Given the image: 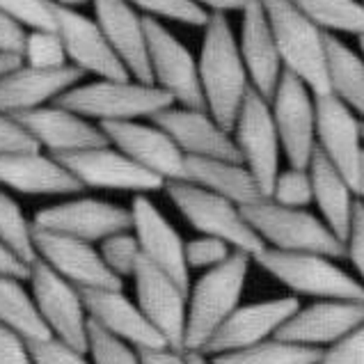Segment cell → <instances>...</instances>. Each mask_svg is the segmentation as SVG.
<instances>
[{"mask_svg":"<svg viewBox=\"0 0 364 364\" xmlns=\"http://www.w3.org/2000/svg\"><path fill=\"white\" fill-rule=\"evenodd\" d=\"M197 71H200L204 108L220 127L232 131L252 85L227 14H209Z\"/></svg>","mask_w":364,"mask_h":364,"instance_id":"obj_1","label":"cell"},{"mask_svg":"<svg viewBox=\"0 0 364 364\" xmlns=\"http://www.w3.org/2000/svg\"><path fill=\"white\" fill-rule=\"evenodd\" d=\"M250 266H252V257L234 250L227 262L204 270L193 289H188L183 341V348L188 353H202L218 328L241 305Z\"/></svg>","mask_w":364,"mask_h":364,"instance_id":"obj_2","label":"cell"},{"mask_svg":"<svg viewBox=\"0 0 364 364\" xmlns=\"http://www.w3.org/2000/svg\"><path fill=\"white\" fill-rule=\"evenodd\" d=\"M262 5L284 71L303 80L314 97L330 95L326 30L300 12L294 0H262Z\"/></svg>","mask_w":364,"mask_h":364,"instance_id":"obj_3","label":"cell"},{"mask_svg":"<svg viewBox=\"0 0 364 364\" xmlns=\"http://www.w3.org/2000/svg\"><path fill=\"white\" fill-rule=\"evenodd\" d=\"M55 103L97 124L151 119L161 110L174 106L161 87L135 78H99L87 85H74Z\"/></svg>","mask_w":364,"mask_h":364,"instance_id":"obj_4","label":"cell"},{"mask_svg":"<svg viewBox=\"0 0 364 364\" xmlns=\"http://www.w3.org/2000/svg\"><path fill=\"white\" fill-rule=\"evenodd\" d=\"M252 262L284 284L291 296L314 300H364V287L332 257L316 252H282L264 247Z\"/></svg>","mask_w":364,"mask_h":364,"instance_id":"obj_5","label":"cell"},{"mask_svg":"<svg viewBox=\"0 0 364 364\" xmlns=\"http://www.w3.org/2000/svg\"><path fill=\"white\" fill-rule=\"evenodd\" d=\"M241 209L266 247L282 252H316L332 259L346 257L344 243L332 234L323 218L309 213L307 209L282 206L268 197Z\"/></svg>","mask_w":364,"mask_h":364,"instance_id":"obj_6","label":"cell"},{"mask_svg":"<svg viewBox=\"0 0 364 364\" xmlns=\"http://www.w3.org/2000/svg\"><path fill=\"white\" fill-rule=\"evenodd\" d=\"M165 193L179 209V213L188 220V225L200 234L220 238V241L230 243L234 250L245 252L252 259L266 247L252 230V225L245 220L241 206L227 200V197L215 195L191 181L165 183Z\"/></svg>","mask_w":364,"mask_h":364,"instance_id":"obj_7","label":"cell"},{"mask_svg":"<svg viewBox=\"0 0 364 364\" xmlns=\"http://www.w3.org/2000/svg\"><path fill=\"white\" fill-rule=\"evenodd\" d=\"M316 101V147L335 165L358 197H364V135L362 119L335 95Z\"/></svg>","mask_w":364,"mask_h":364,"instance_id":"obj_8","label":"cell"},{"mask_svg":"<svg viewBox=\"0 0 364 364\" xmlns=\"http://www.w3.org/2000/svg\"><path fill=\"white\" fill-rule=\"evenodd\" d=\"M28 282L33 287V298L50 337L87 353L90 316L82 305L80 289L60 277L41 259L30 264Z\"/></svg>","mask_w":364,"mask_h":364,"instance_id":"obj_9","label":"cell"},{"mask_svg":"<svg viewBox=\"0 0 364 364\" xmlns=\"http://www.w3.org/2000/svg\"><path fill=\"white\" fill-rule=\"evenodd\" d=\"M144 28L151 82L174 101V106L204 108L197 60L188 46H183L159 18L144 16Z\"/></svg>","mask_w":364,"mask_h":364,"instance_id":"obj_10","label":"cell"},{"mask_svg":"<svg viewBox=\"0 0 364 364\" xmlns=\"http://www.w3.org/2000/svg\"><path fill=\"white\" fill-rule=\"evenodd\" d=\"M303 80L282 71L277 90L270 99L279 144L291 168H309L316 151V101Z\"/></svg>","mask_w":364,"mask_h":364,"instance_id":"obj_11","label":"cell"},{"mask_svg":"<svg viewBox=\"0 0 364 364\" xmlns=\"http://www.w3.org/2000/svg\"><path fill=\"white\" fill-rule=\"evenodd\" d=\"M232 131L236 133L234 142L241 154V163L252 172L259 188L268 197L279 174V156H282L270 101L250 87Z\"/></svg>","mask_w":364,"mask_h":364,"instance_id":"obj_12","label":"cell"},{"mask_svg":"<svg viewBox=\"0 0 364 364\" xmlns=\"http://www.w3.org/2000/svg\"><path fill=\"white\" fill-rule=\"evenodd\" d=\"M55 159L76 176L82 188L122 191L135 195H149L165 188L163 179L133 163L127 154L115 149L110 142L103 147L62 154Z\"/></svg>","mask_w":364,"mask_h":364,"instance_id":"obj_13","label":"cell"},{"mask_svg":"<svg viewBox=\"0 0 364 364\" xmlns=\"http://www.w3.org/2000/svg\"><path fill=\"white\" fill-rule=\"evenodd\" d=\"M108 142L165 183L186 181V154L159 124L129 119L99 124Z\"/></svg>","mask_w":364,"mask_h":364,"instance_id":"obj_14","label":"cell"},{"mask_svg":"<svg viewBox=\"0 0 364 364\" xmlns=\"http://www.w3.org/2000/svg\"><path fill=\"white\" fill-rule=\"evenodd\" d=\"M135 303L147 316L156 332L170 348H183L186 341V314H188V289H183L174 277L161 268L140 259L133 273Z\"/></svg>","mask_w":364,"mask_h":364,"instance_id":"obj_15","label":"cell"},{"mask_svg":"<svg viewBox=\"0 0 364 364\" xmlns=\"http://www.w3.org/2000/svg\"><path fill=\"white\" fill-rule=\"evenodd\" d=\"M35 227L97 243L117 232L131 230V209L97 197H71L67 202L37 211Z\"/></svg>","mask_w":364,"mask_h":364,"instance_id":"obj_16","label":"cell"},{"mask_svg":"<svg viewBox=\"0 0 364 364\" xmlns=\"http://www.w3.org/2000/svg\"><path fill=\"white\" fill-rule=\"evenodd\" d=\"M35 252L48 268L78 289H122V282L103 264L95 243L35 227Z\"/></svg>","mask_w":364,"mask_h":364,"instance_id":"obj_17","label":"cell"},{"mask_svg":"<svg viewBox=\"0 0 364 364\" xmlns=\"http://www.w3.org/2000/svg\"><path fill=\"white\" fill-rule=\"evenodd\" d=\"M300 298L298 296H282L259 300V303L238 305L232 316L218 328L215 335L204 346V355H220V353L241 350L255 346L259 341L275 337L284 323L298 311Z\"/></svg>","mask_w":364,"mask_h":364,"instance_id":"obj_18","label":"cell"},{"mask_svg":"<svg viewBox=\"0 0 364 364\" xmlns=\"http://www.w3.org/2000/svg\"><path fill=\"white\" fill-rule=\"evenodd\" d=\"M131 232L138 238L142 259L191 289V268L186 264V241L174 225L161 213L147 195H135L131 202Z\"/></svg>","mask_w":364,"mask_h":364,"instance_id":"obj_19","label":"cell"},{"mask_svg":"<svg viewBox=\"0 0 364 364\" xmlns=\"http://www.w3.org/2000/svg\"><path fill=\"white\" fill-rule=\"evenodd\" d=\"M53 14L55 33L65 44V53L71 67L80 69L82 74H95L97 78H131L95 18L85 16L78 9H67L55 3Z\"/></svg>","mask_w":364,"mask_h":364,"instance_id":"obj_20","label":"cell"},{"mask_svg":"<svg viewBox=\"0 0 364 364\" xmlns=\"http://www.w3.org/2000/svg\"><path fill=\"white\" fill-rule=\"evenodd\" d=\"M154 124L170 135L188 159H227L241 161L232 131L220 127L209 110L170 106L151 117Z\"/></svg>","mask_w":364,"mask_h":364,"instance_id":"obj_21","label":"cell"},{"mask_svg":"<svg viewBox=\"0 0 364 364\" xmlns=\"http://www.w3.org/2000/svg\"><path fill=\"white\" fill-rule=\"evenodd\" d=\"M16 119L30 133V138L39 144V149H46L50 156L74 154L108 144L106 133L101 131L97 122L62 108L58 103H48V106H41L37 110L23 112Z\"/></svg>","mask_w":364,"mask_h":364,"instance_id":"obj_22","label":"cell"},{"mask_svg":"<svg viewBox=\"0 0 364 364\" xmlns=\"http://www.w3.org/2000/svg\"><path fill=\"white\" fill-rule=\"evenodd\" d=\"M364 323V300H316L300 305L275 337L311 348H328Z\"/></svg>","mask_w":364,"mask_h":364,"instance_id":"obj_23","label":"cell"},{"mask_svg":"<svg viewBox=\"0 0 364 364\" xmlns=\"http://www.w3.org/2000/svg\"><path fill=\"white\" fill-rule=\"evenodd\" d=\"M95 21L131 78L151 82L144 16L129 0H92Z\"/></svg>","mask_w":364,"mask_h":364,"instance_id":"obj_24","label":"cell"},{"mask_svg":"<svg viewBox=\"0 0 364 364\" xmlns=\"http://www.w3.org/2000/svg\"><path fill=\"white\" fill-rule=\"evenodd\" d=\"M82 305L92 323L115 335L138 350L168 346L165 339L142 314L138 303L124 296L122 289H80Z\"/></svg>","mask_w":364,"mask_h":364,"instance_id":"obj_25","label":"cell"},{"mask_svg":"<svg viewBox=\"0 0 364 364\" xmlns=\"http://www.w3.org/2000/svg\"><path fill=\"white\" fill-rule=\"evenodd\" d=\"M0 186L18 195H78L85 188L55 156L35 151L0 154Z\"/></svg>","mask_w":364,"mask_h":364,"instance_id":"obj_26","label":"cell"},{"mask_svg":"<svg viewBox=\"0 0 364 364\" xmlns=\"http://www.w3.org/2000/svg\"><path fill=\"white\" fill-rule=\"evenodd\" d=\"M82 76L85 74L71 65L55 71H41L21 62L18 67L0 76V112L18 117L23 112L55 103L60 95L78 85Z\"/></svg>","mask_w":364,"mask_h":364,"instance_id":"obj_27","label":"cell"},{"mask_svg":"<svg viewBox=\"0 0 364 364\" xmlns=\"http://www.w3.org/2000/svg\"><path fill=\"white\" fill-rule=\"evenodd\" d=\"M241 14L243 21H241V37H238V50H241L243 65L247 69L250 85L266 101H270L284 71L273 30H270L262 0L245 7Z\"/></svg>","mask_w":364,"mask_h":364,"instance_id":"obj_28","label":"cell"},{"mask_svg":"<svg viewBox=\"0 0 364 364\" xmlns=\"http://www.w3.org/2000/svg\"><path fill=\"white\" fill-rule=\"evenodd\" d=\"M307 170L311 176V191H314V202L321 211V218L332 230V234L344 243L353 223V213H355L358 195L353 193L348 181L339 174L335 165L318 151V147L311 156Z\"/></svg>","mask_w":364,"mask_h":364,"instance_id":"obj_29","label":"cell"},{"mask_svg":"<svg viewBox=\"0 0 364 364\" xmlns=\"http://www.w3.org/2000/svg\"><path fill=\"white\" fill-rule=\"evenodd\" d=\"M186 181L223 195L238 206L264 200V193L241 161L227 159H188L186 156Z\"/></svg>","mask_w":364,"mask_h":364,"instance_id":"obj_30","label":"cell"},{"mask_svg":"<svg viewBox=\"0 0 364 364\" xmlns=\"http://www.w3.org/2000/svg\"><path fill=\"white\" fill-rule=\"evenodd\" d=\"M326 46L330 95L346 103L364 122V58L330 33H326Z\"/></svg>","mask_w":364,"mask_h":364,"instance_id":"obj_31","label":"cell"},{"mask_svg":"<svg viewBox=\"0 0 364 364\" xmlns=\"http://www.w3.org/2000/svg\"><path fill=\"white\" fill-rule=\"evenodd\" d=\"M0 323L18 332L26 341H41L50 337L41 321L33 294H28L23 279L0 273Z\"/></svg>","mask_w":364,"mask_h":364,"instance_id":"obj_32","label":"cell"},{"mask_svg":"<svg viewBox=\"0 0 364 364\" xmlns=\"http://www.w3.org/2000/svg\"><path fill=\"white\" fill-rule=\"evenodd\" d=\"M321 353L323 348H311L296 344V341L270 337L255 346L206 358L211 360V364H318Z\"/></svg>","mask_w":364,"mask_h":364,"instance_id":"obj_33","label":"cell"},{"mask_svg":"<svg viewBox=\"0 0 364 364\" xmlns=\"http://www.w3.org/2000/svg\"><path fill=\"white\" fill-rule=\"evenodd\" d=\"M296 7L326 33L364 37L362 0H294Z\"/></svg>","mask_w":364,"mask_h":364,"instance_id":"obj_34","label":"cell"},{"mask_svg":"<svg viewBox=\"0 0 364 364\" xmlns=\"http://www.w3.org/2000/svg\"><path fill=\"white\" fill-rule=\"evenodd\" d=\"M0 243L26 264H33L37 259L35 225L28 220L21 204L3 186H0Z\"/></svg>","mask_w":364,"mask_h":364,"instance_id":"obj_35","label":"cell"},{"mask_svg":"<svg viewBox=\"0 0 364 364\" xmlns=\"http://www.w3.org/2000/svg\"><path fill=\"white\" fill-rule=\"evenodd\" d=\"M21 62L41 71H55L62 67H69L65 44H62L55 28L53 30H28L23 50H21Z\"/></svg>","mask_w":364,"mask_h":364,"instance_id":"obj_36","label":"cell"},{"mask_svg":"<svg viewBox=\"0 0 364 364\" xmlns=\"http://www.w3.org/2000/svg\"><path fill=\"white\" fill-rule=\"evenodd\" d=\"M87 355L92 364H142L140 350L90 321Z\"/></svg>","mask_w":364,"mask_h":364,"instance_id":"obj_37","label":"cell"},{"mask_svg":"<svg viewBox=\"0 0 364 364\" xmlns=\"http://www.w3.org/2000/svg\"><path fill=\"white\" fill-rule=\"evenodd\" d=\"M99 255L103 259V264H106L119 279L133 277L135 268H138L140 259H142L138 238H135V234L131 230L117 232L108 238H103Z\"/></svg>","mask_w":364,"mask_h":364,"instance_id":"obj_38","label":"cell"},{"mask_svg":"<svg viewBox=\"0 0 364 364\" xmlns=\"http://www.w3.org/2000/svg\"><path fill=\"white\" fill-rule=\"evenodd\" d=\"M268 200H273L282 206H294V209H307V206L314 202L309 170L291 168V165H289V170H279Z\"/></svg>","mask_w":364,"mask_h":364,"instance_id":"obj_39","label":"cell"},{"mask_svg":"<svg viewBox=\"0 0 364 364\" xmlns=\"http://www.w3.org/2000/svg\"><path fill=\"white\" fill-rule=\"evenodd\" d=\"M129 3L151 18H168L183 26H206L209 14L193 0H129Z\"/></svg>","mask_w":364,"mask_h":364,"instance_id":"obj_40","label":"cell"},{"mask_svg":"<svg viewBox=\"0 0 364 364\" xmlns=\"http://www.w3.org/2000/svg\"><path fill=\"white\" fill-rule=\"evenodd\" d=\"M0 12L26 30H53V0H0Z\"/></svg>","mask_w":364,"mask_h":364,"instance_id":"obj_41","label":"cell"},{"mask_svg":"<svg viewBox=\"0 0 364 364\" xmlns=\"http://www.w3.org/2000/svg\"><path fill=\"white\" fill-rule=\"evenodd\" d=\"M234 247L230 243L220 241V238L200 234L193 241L186 243V264L191 270H209L213 266H220L230 259Z\"/></svg>","mask_w":364,"mask_h":364,"instance_id":"obj_42","label":"cell"},{"mask_svg":"<svg viewBox=\"0 0 364 364\" xmlns=\"http://www.w3.org/2000/svg\"><path fill=\"white\" fill-rule=\"evenodd\" d=\"M28 350L33 364H92L85 350H78L55 337L28 341Z\"/></svg>","mask_w":364,"mask_h":364,"instance_id":"obj_43","label":"cell"},{"mask_svg":"<svg viewBox=\"0 0 364 364\" xmlns=\"http://www.w3.org/2000/svg\"><path fill=\"white\" fill-rule=\"evenodd\" d=\"M318 364H364V323L323 348Z\"/></svg>","mask_w":364,"mask_h":364,"instance_id":"obj_44","label":"cell"},{"mask_svg":"<svg viewBox=\"0 0 364 364\" xmlns=\"http://www.w3.org/2000/svg\"><path fill=\"white\" fill-rule=\"evenodd\" d=\"M39 144L30 138V133L21 127V122L12 115L0 112V154L9 151H35Z\"/></svg>","mask_w":364,"mask_h":364,"instance_id":"obj_45","label":"cell"},{"mask_svg":"<svg viewBox=\"0 0 364 364\" xmlns=\"http://www.w3.org/2000/svg\"><path fill=\"white\" fill-rule=\"evenodd\" d=\"M344 247H346V257L350 259L353 268L358 270L360 282L364 287V204L362 202L355 204V213H353V223L344 241Z\"/></svg>","mask_w":364,"mask_h":364,"instance_id":"obj_46","label":"cell"},{"mask_svg":"<svg viewBox=\"0 0 364 364\" xmlns=\"http://www.w3.org/2000/svg\"><path fill=\"white\" fill-rule=\"evenodd\" d=\"M0 364H33L28 341L3 323H0Z\"/></svg>","mask_w":364,"mask_h":364,"instance_id":"obj_47","label":"cell"},{"mask_svg":"<svg viewBox=\"0 0 364 364\" xmlns=\"http://www.w3.org/2000/svg\"><path fill=\"white\" fill-rule=\"evenodd\" d=\"M26 35H28V30L23 26L0 12V53L21 58V50H23V44H26Z\"/></svg>","mask_w":364,"mask_h":364,"instance_id":"obj_48","label":"cell"},{"mask_svg":"<svg viewBox=\"0 0 364 364\" xmlns=\"http://www.w3.org/2000/svg\"><path fill=\"white\" fill-rule=\"evenodd\" d=\"M140 362L142 364H191L188 353L179 348H170V346L140 350Z\"/></svg>","mask_w":364,"mask_h":364,"instance_id":"obj_49","label":"cell"},{"mask_svg":"<svg viewBox=\"0 0 364 364\" xmlns=\"http://www.w3.org/2000/svg\"><path fill=\"white\" fill-rule=\"evenodd\" d=\"M195 5H200L206 14H227V12H243L257 0H193Z\"/></svg>","mask_w":364,"mask_h":364,"instance_id":"obj_50","label":"cell"},{"mask_svg":"<svg viewBox=\"0 0 364 364\" xmlns=\"http://www.w3.org/2000/svg\"><path fill=\"white\" fill-rule=\"evenodd\" d=\"M0 273H3V275H16L21 279H28V275H30V264L21 262V259L14 252H9V250L3 243H0Z\"/></svg>","mask_w":364,"mask_h":364,"instance_id":"obj_51","label":"cell"},{"mask_svg":"<svg viewBox=\"0 0 364 364\" xmlns=\"http://www.w3.org/2000/svg\"><path fill=\"white\" fill-rule=\"evenodd\" d=\"M21 65L18 55H9V53H0V76H5L7 71H12L14 67Z\"/></svg>","mask_w":364,"mask_h":364,"instance_id":"obj_52","label":"cell"},{"mask_svg":"<svg viewBox=\"0 0 364 364\" xmlns=\"http://www.w3.org/2000/svg\"><path fill=\"white\" fill-rule=\"evenodd\" d=\"M53 3L60 5V7H67V9H78L82 5H90L92 0H53Z\"/></svg>","mask_w":364,"mask_h":364,"instance_id":"obj_53","label":"cell"},{"mask_svg":"<svg viewBox=\"0 0 364 364\" xmlns=\"http://www.w3.org/2000/svg\"><path fill=\"white\" fill-rule=\"evenodd\" d=\"M188 353V350H186ZM188 360L191 364H211V360L204 355V353H188Z\"/></svg>","mask_w":364,"mask_h":364,"instance_id":"obj_54","label":"cell"},{"mask_svg":"<svg viewBox=\"0 0 364 364\" xmlns=\"http://www.w3.org/2000/svg\"><path fill=\"white\" fill-rule=\"evenodd\" d=\"M360 50H362V58H364V37H360Z\"/></svg>","mask_w":364,"mask_h":364,"instance_id":"obj_55","label":"cell"},{"mask_svg":"<svg viewBox=\"0 0 364 364\" xmlns=\"http://www.w3.org/2000/svg\"><path fill=\"white\" fill-rule=\"evenodd\" d=\"M362 135H364V122H362Z\"/></svg>","mask_w":364,"mask_h":364,"instance_id":"obj_56","label":"cell"},{"mask_svg":"<svg viewBox=\"0 0 364 364\" xmlns=\"http://www.w3.org/2000/svg\"><path fill=\"white\" fill-rule=\"evenodd\" d=\"M362 3H364V0H362Z\"/></svg>","mask_w":364,"mask_h":364,"instance_id":"obj_57","label":"cell"}]
</instances>
